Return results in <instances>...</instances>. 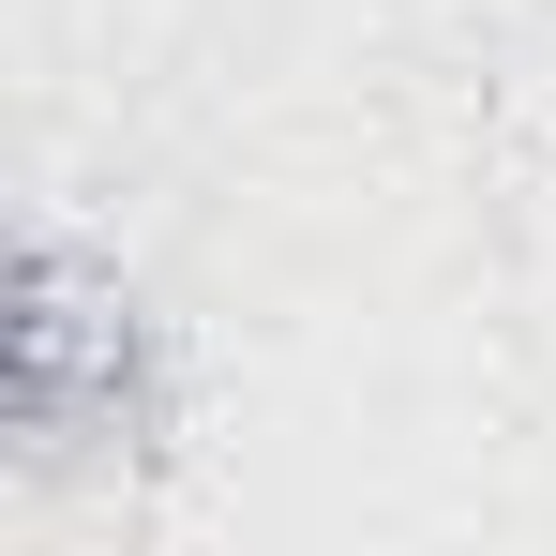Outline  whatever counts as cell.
<instances>
[{"instance_id": "6da1fadb", "label": "cell", "mask_w": 556, "mask_h": 556, "mask_svg": "<svg viewBox=\"0 0 556 556\" xmlns=\"http://www.w3.org/2000/svg\"><path fill=\"white\" fill-rule=\"evenodd\" d=\"M151 421H166V331H151V301L105 271V256H76L61 226L15 241V316H0V466H15L30 496H61V481H91V466H136Z\"/></svg>"}]
</instances>
